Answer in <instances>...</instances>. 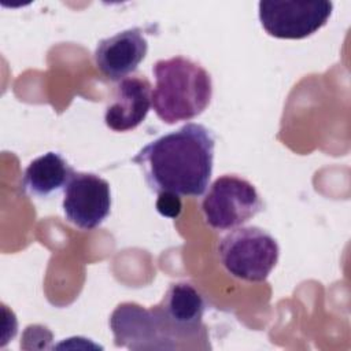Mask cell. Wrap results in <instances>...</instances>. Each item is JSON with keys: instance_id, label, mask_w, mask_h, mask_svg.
I'll return each mask as SVG.
<instances>
[{"instance_id": "6da1fadb", "label": "cell", "mask_w": 351, "mask_h": 351, "mask_svg": "<svg viewBox=\"0 0 351 351\" xmlns=\"http://www.w3.org/2000/svg\"><path fill=\"white\" fill-rule=\"evenodd\" d=\"M215 137L200 123H185L143 147L133 162L143 170L149 189L197 197L208 186Z\"/></svg>"}, {"instance_id": "7a4b0ae2", "label": "cell", "mask_w": 351, "mask_h": 351, "mask_svg": "<svg viewBox=\"0 0 351 351\" xmlns=\"http://www.w3.org/2000/svg\"><path fill=\"white\" fill-rule=\"evenodd\" d=\"M152 73L155 75L152 107L163 122L171 125L189 121L208 107L213 81L199 63L185 56H173L158 60Z\"/></svg>"}, {"instance_id": "3957f363", "label": "cell", "mask_w": 351, "mask_h": 351, "mask_svg": "<svg viewBox=\"0 0 351 351\" xmlns=\"http://www.w3.org/2000/svg\"><path fill=\"white\" fill-rule=\"evenodd\" d=\"M218 255L232 277L247 282H262L277 265L280 247L265 229L244 226L234 228L221 239Z\"/></svg>"}, {"instance_id": "277c9868", "label": "cell", "mask_w": 351, "mask_h": 351, "mask_svg": "<svg viewBox=\"0 0 351 351\" xmlns=\"http://www.w3.org/2000/svg\"><path fill=\"white\" fill-rule=\"evenodd\" d=\"M263 210L256 188L247 180L225 174L208 188L202 202V211L208 226L228 230L241 226Z\"/></svg>"}, {"instance_id": "5b68a950", "label": "cell", "mask_w": 351, "mask_h": 351, "mask_svg": "<svg viewBox=\"0 0 351 351\" xmlns=\"http://www.w3.org/2000/svg\"><path fill=\"white\" fill-rule=\"evenodd\" d=\"M333 3L314 1H259L258 15L267 34L282 40H302L326 25Z\"/></svg>"}, {"instance_id": "8992f818", "label": "cell", "mask_w": 351, "mask_h": 351, "mask_svg": "<svg viewBox=\"0 0 351 351\" xmlns=\"http://www.w3.org/2000/svg\"><path fill=\"white\" fill-rule=\"evenodd\" d=\"M110 328L117 347L137 351L178 348L156 307L145 308L132 302L121 303L110 317Z\"/></svg>"}, {"instance_id": "52a82bcc", "label": "cell", "mask_w": 351, "mask_h": 351, "mask_svg": "<svg viewBox=\"0 0 351 351\" xmlns=\"http://www.w3.org/2000/svg\"><path fill=\"white\" fill-rule=\"evenodd\" d=\"M62 208L74 226L84 230L97 228L111 211L110 184L93 173L75 171L63 189Z\"/></svg>"}, {"instance_id": "ba28073f", "label": "cell", "mask_w": 351, "mask_h": 351, "mask_svg": "<svg viewBox=\"0 0 351 351\" xmlns=\"http://www.w3.org/2000/svg\"><path fill=\"white\" fill-rule=\"evenodd\" d=\"M156 310L176 344L177 340H193L203 330L206 300L189 282L171 284Z\"/></svg>"}, {"instance_id": "9c48e42d", "label": "cell", "mask_w": 351, "mask_h": 351, "mask_svg": "<svg viewBox=\"0 0 351 351\" xmlns=\"http://www.w3.org/2000/svg\"><path fill=\"white\" fill-rule=\"evenodd\" d=\"M147 51L148 41L143 30L130 27L100 40L95 49V63L103 75L121 81L137 69Z\"/></svg>"}, {"instance_id": "30bf717a", "label": "cell", "mask_w": 351, "mask_h": 351, "mask_svg": "<svg viewBox=\"0 0 351 351\" xmlns=\"http://www.w3.org/2000/svg\"><path fill=\"white\" fill-rule=\"evenodd\" d=\"M151 84L145 77L122 78L104 112L106 125L114 132L136 129L149 112L152 104Z\"/></svg>"}, {"instance_id": "8fae6325", "label": "cell", "mask_w": 351, "mask_h": 351, "mask_svg": "<svg viewBox=\"0 0 351 351\" xmlns=\"http://www.w3.org/2000/svg\"><path fill=\"white\" fill-rule=\"evenodd\" d=\"M74 173L60 154L49 151L27 165L21 180V191L32 197H48L64 189Z\"/></svg>"}, {"instance_id": "7c38bea8", "label": "cell", "mask_w": 351, "mask_h": 351, "mask_svg": "<svg viewBox=\"0 0 351 351\" xmlns=\"http://www.w3.org/2000/svg\"><path fill=\"white\" fill-rule=\"evenodd\" d=\"M156 210L160 215L167 218H177L181 213V199L178 195L171 192H162L156 199Z\"/></svg>"}]
</instances>
